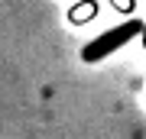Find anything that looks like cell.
Returning a JSON list of instances; mask_svg holds the SVG:
<instances>
[{
	"label": "cell",
	"instance_id": "obj_1",
	"mask_svg": "<svg viewBox=\"0 0 146 139\" xmlns=\"http://www.w3.org/2000/svg\"><path fill=\"white\" fill-rule=\"evenodd\" d=\"M140 32H143V23L140 20H123L120 26H110V29H104L101 36H94L88 45L81 49V62L84 65H98V62H104V58H110L117 49H123L127 42H133V39H140Z\"/></svg>",
	"mask_w": 146,
	"mask_h": 139
},
{
	"label": "cell",
	"instance_id": "obj_2",
	"mask_svg": "<svg viewBox=\"0 0 146 139\" xmlns=\"http://www.w3.org/2000/svg\"><path fill=\"white\" fill-rule=\"evenodd\" d=\"M98 13H101L98 0H78V3L68 10V23H72V26H84V23H91Z\"/></svg>",
	"mask_w": 146,
	"mask_h": 139
},
{
	"label": "cell",
	"instance_id": "obj_3",
	"mask_svg": "<svg viewBox=\"0 0 146 139\" xmlns=\"http://www.w3.org/2000/svg\"><path fill=\"white\" fill-rule=\"evenodd\" d=\"M110 7H114L117 13H123L127 20H130V13L136 10V0H110Z\"/></svg>",
	"mask_w": 146,
	"mask_h": 139
},
{
	"label": "cell",
	"instance_id": "obj_4",
	"mask_svg": "<svg viewBox=\"0 0 146 139\" xmlns=\"http://www.w3.org/2000/svg\"><path fill=\"white\" fill-rule=\"evenodd\" d=\"M140 42H143V49H146V23H143V32H140Z\"/></svg>",
	"mask_w": 146,
	"mask_h": 139
}]
</instances>
